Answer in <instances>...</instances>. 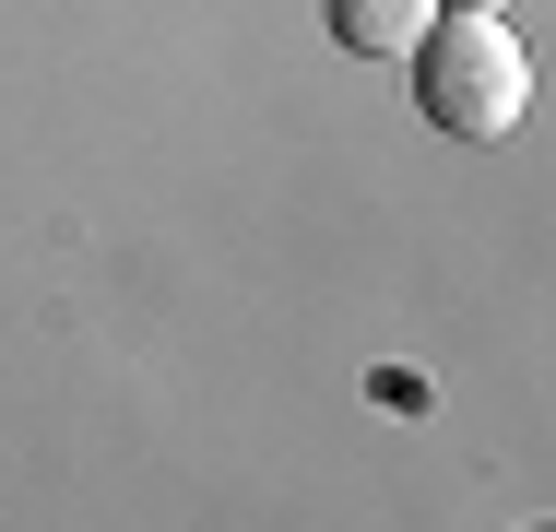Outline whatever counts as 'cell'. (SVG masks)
<instances>
[{
    "label": "cell",
    "mask_w": 556,
    "mask_h": 532,
    "mask_svg": "<svg viewBox=\"0 0 556 532\" xmlns=\"http://www.w3.org/2000/svg\"><path fill=\"white\" fill-rule=\"evenodd\" d=\"M415 96H427L439 130L497 142V130H521V106H533V48L509 36V12H439V24L415 36Z\"/></svg>",
    "instance_id": "obj_1"
},
{
    "label": "cell",
    "mask_w": 556,
    "mask_h": 532,
    "mask_svg": "<svg viewBox=\"0 0 556 532\" xmlns=\"http://www.w3.org/2000/svg\"><path fill=\"white\" fill-rule=\"evenodd\" d=\"M427 24H439V0H332V48L355 60H415Z\"/></svg>",
    "instance_id": "obj_2"
},
{
    "label": "cell",
    "mask_w": 556,
    "mask_h": 532,
    "mask_svg": "<svg viewBox=\"0 0 556 532\" xmlns=\"http://www.w3.org/2000/svg\"><path fill=\"white\" fill-rule=\"evenodd\" d=\"M439 12H497V0H439Z\"/></svg>",
    "instance_id": "obj_3"
}]
</instances>
